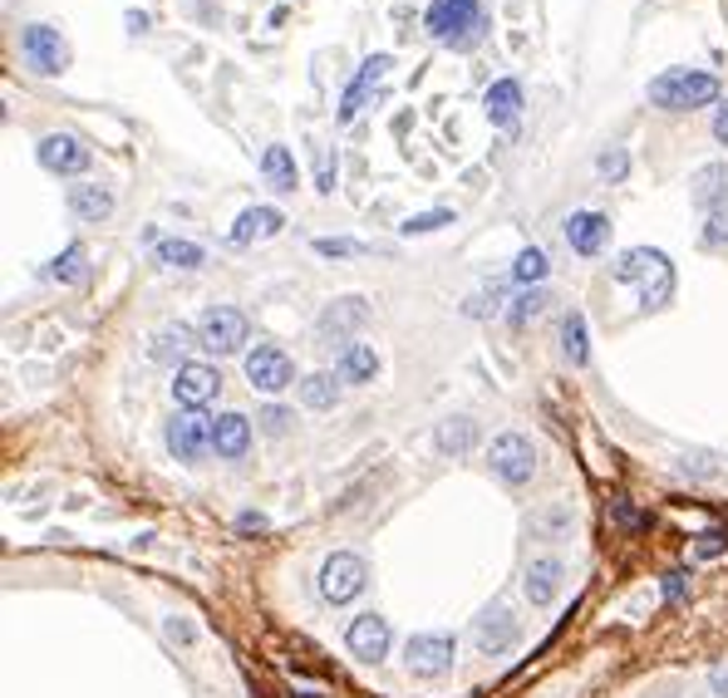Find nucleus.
Wrapping results in <instances>:
<instances>
[{
    "mask_svg": "<svg viewBox=\"0 0 728 698\" xmlns=\"http://www.w3.org/2000/svg\"><path fill=\"white\" fill-rule=\"evenodd\" d=\"M212 428H218V418H208L202 408H182L178 418H168V453L182 457V463H198L202 448H212Z\"/></svg>",
    "mask_w": 728,
    "mask_h": 698,
    "instance_id": "7",
    "label": "nucleus"
},
{
    "mask_svg": "<svg viewBox=\"0 0 728 698\" xmlns=\"http://www.w3.org/2000/svg\"><path fill=\"white\" fill-rule=\"evenodd\" d=\"M562 232L576 256H600V246H606V236H610V222L600 212H572Z\"/></svg>",
    "mask_w": 728,
    "mask_h": 698,
    "instance_id": "18",
    "label": "nucleus"
},
{
    "mask_svg": "<svg viewBox=\"0 0 728 698\" xmlns=\"http://www.w3.org/2000/svg\"><path fill=\"white\" fill-rule=\"evenodd\" d=\"M286 232V216H281V208H246L242 216H236V226H232V242L236 246H256V242H271V236H281Z\"/></svg>",
    "mask_w": 728,
    "mask_h": 698,
    "instance_id": "17",
    "label": "nucleus"
},
{
    "mask_svg": "<svg viewBox=\"0 0 728 698\" xmlns=\"http://www.w3.org/2000/svg\"><path fill=\"white\" fill-rule=\"evenodd\" d=\"M36 158L44 173H60V178H74L89 168V148L74 139V133H44L36 143Z\"/></svg>",
    "mask_w": 728,
    "mask_h": 698,
    "instance_id": "13",
    "label": "nucleus"
},
{
    "mask_svg": "<svg viewBox=\"0 0 728 698\" xmlns=\"http://www.w3.org/2000/svg\"><path fill=\"white\" fill-rule=\"evenodd\" d=\"M453 655H458L453 635H414L404 645V669L414 679H438V674L453 669Z\"/></svg>",
    "mask_w": 728,
    "mask_h": 698,
    "instance_id": "8",
    "label": "nucleus"
},
{
    "mask_svg": "<svg viewBox=\"0 0 728 698\" xmlns=\"http://www.w3.org/2000/svg\"><path fill=\"white\" fill-rule=\"evenodd\" d=\"M428 36H434L438 44H453V50H473L477 40H483L487 30V16L477 0H434L424 16Z\"/></svg>",
    "mask_w": 728,
    "mask_h": 698,
    "instance_id": "3",
    "label": "nucleus"
},
{
    "mask_svg": "<svg viewBox=\"0 0 728 698\" xmlns=\"http://www.w3.org/2000/svg\"><path fill=\"white\" fill-rule=\"evenodd\" d=\"M473 645H477V655H507V649L517 645V615L503 610V605L483 610L473 620Z\"/></svg>",
    "mask_w": 728,
    "mask_h": 698,
    "instance_id": "15",
    "label": "nucleus"
},
{
    "mask_svg": "<svg viewBox=\"0 0 728 698\" xmlns=\"http://www.w3.org/2000/svg\"><path fill=\"white\" fill-rule=\"evenodd\" d=\"M370 320V305L360 301V295H340V301H330L325 311H321V320H315V335L325 340V345H335V340H345V350L355 345V330Z\"/></svg>",
    "mask_w": 728,
    "mask_h": 698,
    "instance_id": "11",
    "label": "nucleus"
},
{
    "mask_svg": "<svg viewBox=\"0 0 728 698\" xmlns=\"http://www.w3.org/2000/svg\"><path fill=\"white\" fill-rule=\"evenodd\" d=\"M218 394H222V374L212 364L188 360L182 370H173V398L182 408H208Z\"/></svg>",
    "mask_w": 728,
    "mask_h": 698,
    "instance_id": "12",
    "label": "nucleus"
},
{
    "mask_svg": "<svg viewBox=\"0 0 728 698\" xmlns=\"http://www.w3.org/2000/svg\"><path fill=\"white\" fill-rule=\"evenodd\" d=\"M246 380H252V388H261V394H281V388L295 384V364L281 345H256L246 354Z\"/></svg>",
    "mask_w": 728,
    "mask_h": 698,
    "instance_id": "10",
    "label": "nucleus"
},
{
    "mask_svg": "<svg viewBox=\"0 0 728 698\" xmlns=\"http://www.w3.org/2000/svg\"><path fill=\"white\" fill-rule=\"evenodd\" d=\"M246 335H252V325H246V315L232 311V305H212V311H202V320H198V340H202V350H212V354H236L246 345Z\"/></svg>",
    "mask_w": 728,
    "mask_h": 698,
    "instance_id": "6",
    "label": "nucleus"
},
{
    "mask_svg": "<svg viewBox=\"0 0 728 698\" xmlns=\"http://www.w3.org/2000/svg\"><path fill=\"white\" fill-rule=\"evenodd\" d=\"M335 398H340L335 374H305L301 380V404L305 408H335Z\"/></svg>",
    "mask_w": 728,
    "mask_h": 698,
    "instance_id": "30",
    "label": "nucleus"
},
{
    "mask_svg": "<svg viewBox=\"0 0 728 698\" xmlns=\"http://www.w3.org/2000/svg\"><path fill=\"white\" fill-rule=\"evenodd\" d=\"M261 433H271V438H276V433H286L291 428V408H281V404H271V408H261Z\"/></svg>",
    "mask_w": 728,
    "mask_h": 698,
    "instance_id": "38",
    "label": "nucleus"
},
{
    "mask_svg": "<svg viewBox=\"0 0 728 698\" xmlns=\"http://www.w3.org/2000/svg\"><path fill=\"white\" fill-rule=\"evenodd\" d=\"M704 242L709 246H728V208L709 212V226H704Z\"/></svg>",
    "mask_w": 728,
    "mask_h": 698,
    "instance_id": "39",
    "label": "nucleus"
},
{
    "mask_svg": "<svg viewBox=\"0 0 728 698\" xmlns=\"http://www.w3.org/2000/svg\"><path fill=\"white\" fill-rule=\"evenodd\" d=\"M562 354L576 364V370L590 360V330H586L582 311H566V320H562Z\"/></svg>",
    "mask_w": 728,
    "mask_h": 698,
    "instance_id": "29",
    "label": "nucleus"
},
{
    "mask_svg": "<svg viewBox=\"0 0 728 698\" xmlns=\"http://www.w3.org/2000/svg\"><path fill=\"white\" fill-rule=\"evenodd\" d=\"M689 198H694V208H704V212H724L728 208V163H704L699 173L689 178Z\"/></svg>",
    "mask_w": 728,
    "mask_h": 698,
    "instance_id": "20",
    "label": "nucleus"
},
{
    "mask_svg": "<svg viewBox=\"0 0 728 698\" xmlns=\"http://www.w3.org/2000/svg\"><path fill=\"white\" fill-rule=\"evenodd\" d=\"M192 345H202L198 330L182 325V320H178V325H163L153 340H148V360H153V364H173V370H182V364H188V354H192Z\"/></svg>",
    "mask_w": 728,
    "mask_h": 698,
    "instance_id": "16",
    "label": "nucleus"
},
{
    "mask_svg": "<svg viewBox=\"0 0 728 698\" xmlns=\"http://www.w3.org/2000/svg\"><path fill=\"white\" fill-rule=\"evenodd\" d=\"M390 54H374V60H364V70H360V79H355V84H350L345 89V99H340V119H355V113L364 109V94H370V89L374 84H380V79L384 74H390Z\"/></svg>",
    "mask_w": 728,
    "mask_h": 698,
    "instance_id": "23",
    "label": "nucleus"
},
{
    "mask_svg": "<svg viewBox=\"0 0 728 698\" xmlns=\"http://www.w3.org/2000/svg\"><path fill=\"white\" fill-rule=\"evenodd\" d=\"M163 635H168V639H178V645H192V639H198V629H192L188 620H178V615H173V620L163 625Z\"/></svg>",
    "mask_w": 728,
    "mask_h": 698,
    "instance_id": "41",
    "label": "nucleus"
},
{
    "mask_svg": "<svg viewBox=\"0 0 728 698\" xmlns=\"http://www.w3.org/2000/svg\"><path fill=\"white\" fill-rule=\"evenodd\" d=\"M448 222H453V212L434 208V212H418V216H408V222H400V232L404 236H424V232H438V226H448Z\"/></svg>",
    "mask_w": 728,
    "mask_h": 698,
    "instance_id": "35",
    "label": "nucleus"
},
{
    "mask_svg": "<svg viewBox=\"0 0 728 698\" xmlns=\"http://www.w3.org/2000/svg\"><path fill=\"white\" fill-rule=\"evenodd\" d=\"M266 517H261V512H242V517H236V532H266Z\"/></svg>",
    "mask_w": 728,
    "mask_h": 698,
    "instance_id": "43",
    "label": "nucleus"
},
{
    "mask_svg": "<svg viewBox=\"0 0 728 698\" xmlns=\"http://www.w3.org/2000/svg\"><path fill=\"white\" fill-rule=\"evenodd\" d=\"M252 418L246 414H222L218 428H212V448H218V457H246V448H252Z\"/></svg>",
    "mask_w": 728,
    "mask_h": 698,
    "instance_id": "22",
    "label": "nucleus"
},
{
    "mask_svg": "<svg viewBox=\"0 0 728 698\" xmlns=\"http://www.w3.org/2000/svg\"><path fill=\"white\" fill-rule=\"evenodd\" d=\"M315 188H321V192H335V168H330L325 153H321V173H315Z\"/></svg>",
    "mask_w": 728,
    "mask_h": 698,
    "instance_id": "44",
    "label": "nucleus"
},
{
    "mask_svg": "<svg viewBox=\"0 0 728 698\" xmlns=\"http://www.w3.org/2000/svg\"><path fill=\"white\" fill-rule=\"evenodd\" d=\"M370 586V566L355 552H330L321 560V595L330 605H350L355 595Z\"/></svg>",
    "mask_w": 728,
    "mask_h": 698,
    "instance_id": "4",
    "label": "nucleus"
},
{
    "mask_svg": "<svg viewBox=\"0 0 728 698\" xmlns=\"http://www.w3.org/2000/svg\"><path fill=\"white\" fill-rule=\"evenodd\" d=\"M483 113L497 123V129H507V123L522 113V84L517 79H497V84L483 94Z\"/></svg>",
    "mask_w": 728,
    "mask_h": 698,
    "instance_id": "24",
    "label": "nucleus"
},
{
    "mask_svg": "<svg viewBox=\"0 0 728 698\" xmlns=\"http://www.w3.org/2000/svg\"><path fill=\"white\" fill-rule=\"evenodd\" d=\"M50 276L60 281V285H84L89 281V261H84V246H64L60 256H54V266H50Z\"/></svg>",
    "mask_w": 728,
    "mask_h": 698,
    "instance_id": "31",
    "label": "nucleus"
},
{
    "mask_svg": "<svg viewBox=\"0 0 728 698\" xmlns=\"http://www.w3.org/2000/svg\"><path fill=\"white\" fill-rule=\"evenodd\" d=\"M153 261L158 266H168V271H198L208 256H202L198 242H178V236H168V242L153 246Z\"/></svg>",
    "mask_w": 728,
    "mask_h": 698,
    "instance_id": "28",
    "label": "nucleus"
},
{
    "mask_svg": "<svg viewBox=\"0 0 728 698\" xmlns=\"http://www.w3.org/2000/svg\"><path fill=\"white\" fill-rule=\"evenodd\" d=\"M714 139L728 143V104H719V113H714Z\"/></svg>",
    "mask_w": 728,
    "mask_h": 698,
    "instance_id": "46",
    "label": "nucleus"
},
{
    "mask_svg": "<svg viewBox=\"0 0 728 698\" xmlns=\"http://www.w3.org/2000/svg\"><path fill=\"white\" fill-rule=\"evenodd\" d=\"M20 54H26V64L36 74H60L64 64H70V44L60 40V30L54 26H26L20 30Z\"/></svg>",
    "mask_w": 728,
    "mask_h": 698,
    "instance_id": "9",
    "label": "nucleus"
},
{
    "mask_svg": "<svg viewBox=\"0 0 728 698\" xmlns=\"http://www.w3.org/2000/svg\"><path fill=\"white\" fill-rule=\"evenodd\" d=\"M596 173L606 178V182H620L625 173H630V153H625V148H610V153H600V158H596Z\"/></svg>",
    "mask_w": 728,
    "mask_h": 698,
    "instance_id": "36",
    "label": "nucleus"
},
{
    "mask_svg": "<svg viewBox=\"0 0 728 698\" xmlns=\"http://www.w3.org/2000/svg\"><path fill=\"white\" fill-rule=\"evenodd\" d=\"M616 281L640 291L645 311H659V305H669V295H675V266H669V256L665 251H655V246H630L625 251V256L616 261Z\"/></svg>",
    "mask_w": 728,
    "mask_h": 698,
    "instance_id": "1",
    "label": "nucleus"
},
{
    "mask_svg": "<svg viewBox=\"0 0 728 698\" xmlns=\"http://www.w3.org/2000/svg\"><path fill=\"white\" fill-rule=\"evenodd\" d=\"M719 552H728V532H719V526H714V532H704V542L694 546V556H719Z\"/></svg>",
    "mask_w": 728,
    "mask_h": 698,
    "instance_id": "40",
    "label": "nucleus"
},
{
    "mask_svg": "<svg viewBox=\"0 0 728 698\" xmlns=\"http://www.w3.org/2000/svg\"><path fill=\"white\" fill-rule=\"evenodd\" d=\"M532 532L546 536V542H556V536H566V532H572V507H562V502H556V507L537 512V517H532Z\"/></svg>",
    "mask_w": 728,
    "mask_h": 698,
    "instance_id": "33",
    "label": "nucleus"
},
{
    "mask_svg": "<svg viewBox=\"0 0 728 698\" xmlns=\"http://www.w3.org/2000/svg\"><path fill=\"white\" fill-rule=\"evenodd\" d=\"M650 104L669 113H689L704 104H719V79L709 70H665L650 79Z\"/></svg>",
    "mask_w": 728,
    "mask_h": 698,
    "instance_id": "2",
    "label": "nucleus"
},
{
    "mask_svg": "<svg viewBox=\"0 0 728 698\" xmlns=\"http://www.w3.org/2000/svg\"><path fill=\"white\" fill-rule=\"evenodd\" d=\"M546 271H552V261H546V251H542V246H522V251H517V261H512V276L527 285V291L546 281Z\"/></svg>",
    "mask_w": 728,
    "mask_h": 698,
    "instance_id": "32",
    "label": "nucleus"
},
{
    "mask_svg": "<svg viewBox=\"0 0 728 698\" xmlns=\"http://www.w3.org/2000/svg\"><path fill=\"white\" fill-rule=\"evenodd\" d=\"M473 443H477V423L473 418H443L438 428H434V448L443 457H463V453H473Z\"/></svg>",
    "mask_w": 728,
    "mask_h": 698,
    "instance_id": "25",
    "label": "nucleus"
},
{
    "mask_svg": "<svg viewBox=\"0 0 728 698\" xmlns=\"http://www.w3.org/2000/svg\"><path fill=\"white\" fill-rule=\"evenodd\" d=\"M546 301H552V295H546L542 285L522 291V295H517V305H512V325H527V320H537V315L546 311Z\"/></svg>",
    "mask_w": 728,
    "mask_h": 698,
    "instance_id": "34",
    "label": "nucleus"
},
{
    "mask_svg": "<svg viewBox=\"0 0 728 698\" xmlns=\"http://www.w3.org/2000/svg\"><path fill=\"white\" fill-rule=\"evenodd\" d=\"M374 374H380V354H374V345H350V350H340V380L345 384H370Z\"/></svg>",
    "mask_w": 728,
    "mask_h": 698,
    "instance_id": "27",
    "label": "nucleus"
},
{
    "mask_svg": "<svg viewBox=\"0 0 728 698\" xmlns=\"http://www.w3.org/2000/svg\"><path fill=\"white\" fill-rule=\"evenodd\" d=\"M123 26H129V30H133V36H143V30H148V26H153V20H148V16H143V10H133V16H129V20H123Z\"/></svg>",
    "mask_w": 728,
    "mask_h": 698,
    "instance_id": "47",
    "label": "nucleus"
},
{
    "mask_svg": "<svg viewBox=\"0 0 728 698\" xmlns=\"http://www.w3.org/2000/svg\"><path fill=\"white\" fill-rule=\"evenodd\" d=\"M685 590H689V576H685V570H669V576H665V595H669V600H685Z\"/></svg>",
    "mask_w": 728,
    "mask_h": 698,
    "instance_id": "42",
    "label": "nucleus"
},
{
    "mask_svg": "<svg viewBox=\"0 0 728 698\" xmlns=\"http://www.w3.org/2000/svg\"><path fill=\"white\" fill-rule=\"evenodd\" d=\"M70 212L74 222H109L113 216V192L104 182H74L70 188Z\"/></svg>",
    "mask_w": 728,
    "mask_h": 698,
    "instance_id": "21",
    "label": "nucleus"
},
{
    "mask_svg": "<svg viewBox=\"0 0 728 698\" xmlns=\"http://www.w3.org/2000/svg\"><path fill=\"white\" fill-rule=\"evenodd\" d=\"M345 645H350V655H355V659L380 664L384 655H390V620H384V615H374V610L355 615L350 629H345Z\"/></svg>",
    "mask_w": 728,
    "mask_h": 698,
    "instance_id": "14",
    "label": "nucleus"
},
{
    "mask_svg": "<svg viewBox=\"0 0 728 698\" xmlns=\"http://www.w3.org/2000/svg\"><path fill=\"white\" fill-rule=\"evenodd\" d=\"M562 580H566V566L556 556H542L527 566V580H522V590H527L532 610H546V605L562 595Z\"/></svg>",
    "mask_w": 728,
    "mask_h": 698,
    "instance_id": "19",
    "label": "nucleus"
},
{
    "mask_svg": "<svg viewBox=\"0 0 728 698\" xmlns=\"http://www.w3.org/2000/svg\"><path fill=\"white\" fill-rule=\"evenodd\" d=\"M487 463H493V473L503 477L507 487H527L532 473H537V448H532V438H522V433H497L493 448H487Z\"/></svg>",
    "mask_w": 728,
    "mask_h": 698,
    "instance_id": "5",
    "label": "nucleus"
},
{
    "mask_svg": "<svg viewBox=\"0 0 728 698\" xmlns=\"http://www.w3.org/2000/svg\"><path fill=\"white\" fill-rule=\"evenodd\" d=\"M261 178H266V188H276V192H295V158H291V148L286 143H271L266 153H261Z\"/></svg>",
    "mask_w": 728,
    "mask_h": 698,
    "instance_id": "26",
    "label": "nucleus"
},
{
    "mask_svg": "<svg viewBox=\"0 0 728 698\" xmlns=\"http://www.w3.org/2000/svg\"><path fill=\"white\" fill-rule=\"evenodd\" d=\"M315 251L321 256H360V242H350V236H315Z\"/></svg>",
    "mask_w": 728,
    "mask_h": 698,
    "instance_id": "37",
    "label": "nucleus"
},
{
    "mask_svg": "<svg viewBox=\"0 0 728 698\" xmlns=\"http://www.w3.org/2000/svg\"><path fill=\"white\" fill-rule=\"evenodd\" d=\"M709 689L719 694V698H728V664H719V669L709 674Z\"/></svg>",
    "mask_w": 728,
    "mask_h": 698,
    "instance_id": "45",
    "label": "nucleus"
}]
</instances>
